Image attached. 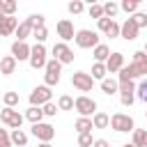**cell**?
Here are the masks:
<instances>
[{
	"label": "cell",
	"instance_id": "cell-10",
	"mask_svg": "<svg viewBox=\"0 0 147 147\" xmlns=\"http://www.w3.org/2000/svg\"><path fill=\"white\" fill-rule=\"evenodd\" d=\"M71 85H74L78 92H92L94 78H92V74H87V71H76V74H71Z\"/></svg>",
	"mask_w": 147,
	"mask_h": 147
},
{
	"label": "cell",
	"instance_id": "cell-18",
	"mask_svg": "<svg viewBox=\"0 0 147 147\" xmlns=\"http://www.w3.org/2000/svg\"><path fill=\"white\" fill-rule=\"evenodd\" d=\"M16 67H18V60H16L11 53L0 60V74H2V76H11V74L16 71Z\"/></svg>",
	"mask_w": 147,
	"mask_h": 147
},
{
	"label": "cell",
	"instance_id": "cell-7",
	"mask_svg": "<svg viewBox=\"0 0 147 147\" xmlns=\"http://www.w3.org/2000/svg\"><path fill=\"white\" fill-rule=\"evenodd\" d=\"M48 51H46V46L44 44H34L32 46V51H30V67L37 71V69H46V62H48Z\"/></svg>",
	"mask_w": 147,
	"mask_h": 147
},
{
	"label": "cell",
	"instance_id": "cell-11",
	"mask_svg": "<svg viewBox=\"0 0 147 147\" xmlns=\"http://www.w3.org/2000/svg\"><path fill=\"white\" fill-rule=\"evenodd\" d=\"M32 136L39 140V142H51L55 138V126L48 124V122H39V124H32Z\"/></svg>",
	"mask_w": 147,
	"mask_h": 147
},
{
	"label": "cell",
	"instance_id": "cell-24",
	"mask_svg": "<svg viewBox=\"0 0 147 147\" xmlns=\"http://www.w3.org/2000/svg\"><path fill=\"white\" fill-rule=\"evenodd\" d=\"M92 55H94V62H106V60L110 57V48H108V44H99V46H94V48H92Z\"/></svg>",
	"mask_w": 147,
	"mask_h": 147
},
{
	"label": "cell",
	"instance_id": "cell-40",
	"mask_svg": "<svg viewBox=\"0 0 147 147\" xmlns=\"http://www.w3.org/2000/svg\"><path fill=\"white\" fill-rule=\"evenodd\" d=\"M92 145H94L92 133H78V147H92Z\"/></svg>",
	"mask_w": 147,
	"mask_h": 147
},
{
	"label": "cell",
	"instance_id": "cell-14",
	"mask_svg": "<svg viewBox=\"0 0 147 147\" xmlns=\"http://www.w3.org/2000/svg\"><path fill=\"white\" fill-rule=\"evenodd\" d=\"M16 28H18V18H16V16H5V14L0 11V37L14 34Z\"/></svg>",
	"mask_w": 147,
	"mask_h": 147
},
{
	"label": "cell",
	"instance_id": "cell-29",
	"mask_svg": "<svg viewBox=\"0 0 147 147\" xmlns=\"http://www.w3.org/2000/svg\"><path fill=\"white\" fill-rule=\"evenodd\" d=\"M67 11H69L71 16H78V14L85 11V2H83V0H71V2H67Z\"/></svg>",
	"mask_w": 147,
	"mask_h": 147
},
{
	"label": "cell",
	"instance_id": "cell-54",
	"mask_svg": "<svg viewBox=\"0 0 147 147\" xmlns=\"http://www.w3.org/2000/svg\"><path fill=\"white\" fill-rule=\"evenodd\" d=\"M11 2H18V0H11Z\"/></svg>",
	"mask_w": 147,
	"mask_h": 147
},
{
	"label": "cell",
	"instance_id": "cell-45",
	"mask_svg": "<svg viewBox=\"0 0 147 147\" xmlns=\"http://www.w3.org/2000/svg\"><path fill=\"white\" fill-rule=\"evenodd\" d=\"M0 147H14V145H11V140H5V142H0Z\"/></svg>",
	"mask_w": 147,
	"mask_h": 147
},
{
	"label": "cell",
	"instance_id": "cell-3",
	"mask_svg": "<svg viewBox=\"0 0 147 147\" xmlns=\"http://www.w3.org/2000/svg\"><path fill=\"white\" fill-rule=\"evenodd\" d=\"M62 74V62H57L55 57H51L48 62H46V69H44V85H48V87H55L57 83H60V76Z\"/></svg>",
	"mask_w": 147,
	"mask_h": 147
},
{
	"label": "cell",
	"instance_id": "cell-21",
	"mask_svg": "<svg viewBox=\"0 0 147 147\" xmlns=\"http://www.w3.org/2000/svg\"><path fill=\"white\" fill-rule=\"evenodd\" d=\"M92 124H94V129H108L110 126V115L103 113V110H96L92 115Z\"/></svg>",
	"mask_w": 147,
	"mask_h": 147
},
{
	"label": "cell",
	"instance_id": "cell-56",
	"mask_svg": "<svg viewBox=\"0 0 147 147\" xmlns=\"http://www.w3.org/2000/svg\"><path fill=\"white\" fill-rule=\"evenodd\" d=\"M145 2H147V0H145Z\"/></svg>",
	"mask_w": 147,
	"mask_h": 147
},
{
	"label": "cell",
	"instance_id": "cell-22",
	"mask_svg": "<svg viewBox=\"0 0 147 147\" xmlns=\"http://www.w3.org/2000/svg\"><path fill=\"white\" fill-rule=\"evenodd\" d=\"M32 25L28 23V21H23V23H18V28H16V41H28V37H32Z\"/></svg>",
	"mask_w": 147,
	"mask_h": 147
},
{
	"label": "cell",
	"instance_id": "cell-36",
	"mask_svg": "<svg viewBox=\"0 0 147 147\" xmlns=\"http://www.w3.org/2000/svg\"><path fill=\"white\" fill-rule=\"evenodd\" d=\"M87 14H90V18H103V5L101 2H96V5H90V9H87Z\"/></svg>",
	"mask_w": 147,
	"mask_h": 147
},
{
	"label": "cell",
	"instance_id": "cell-32",
	"mask_svg": "<svg viewBox=\"0 0 147 147\" xmlns=\"http://www.w3.org/2000/svg\"><path fill=\"white\" fill-rule=\"evenodd\" d=\"M136 99H140L142 103H147V78H142L136 87Z\"/></svg>",
	"mask_w": 147,
	"mask_h": 147
},
{
	"label": "cell",
	"instance_id": "cell-55",
	"mask_svg": "<svg viewBox=\"0 0 147 147\" xmlns=\"http://www.w3.org/2000/svg\"><path fill=\"white\" fill-rule=\"evenodd\" d=\"M69 2H71V0H69Z\"/></svg>",
	"mask_w": 147,
	"mask_h": 147
},
{
	"label": "cell",
	"instance_id": "cell-44",
	"mask_svg": "<svg viewBox=\"0 0 147 147\" xmlns=\"http://www.w3.org/2000/svg\"><path fill=\"white\" fill-rule=\"evenodd\" d=\"M5 140H9V131L7 129H0V142H5Z\"/></svg>",
	"mask_w": 147,
	"mask_h": 147
},
{
	"label": "cell",
	"instance_id": "cell-23",
	"mask_svg": "<svg viewBox=\"0 0 147 147\" xmlns=\"http://www.w3.org/2000/svg\"><path fill=\"white\" fill-rule=\"evenodd\" d=\"M25 119H28L30 124H39V122H44V110H41L39 106H30V108L25 110Z\"/></svg>",
	"mask_w": 147,
	"mask_h": 147
},
{
	"label": "cell",
	"instance_id": "cell-28",
	"mask_svg": "<svg viewBox=\"0 0 147 147\" xmlns=\"http://www.w3.org/2000/svg\"><path fill=\"white\" fill-rule=\"evenodd\" d=\"M119 14V2H115V0H108V2H103V16H108V18H115Z\"/></svg>",
	"mask_w": 147,
	"mask_h": 147
},
{
	"label": "cell",
	"instance_id": "cell-15",
	"mask_svg": "<svg viewBox=\"0 0 147 147\" xmlns=\"http://www.w3.org/2000/svg\"><path fill=\"white\" fill-rule=\"evenodd\" d=\"M138 34H140V28H138V25L133 23V18L129 16V18H126V21L122 23V30H119V37H122L124 41H133V39L138 37Z\"/></svg>",
	"mask_w": 147,
	"mask_h": 147
},
{
	"label": "cell",
	"instance_id": "cell-50",
	"mask_svg": "<svg viewBox=\"0 0 147 147\" xmlns=\"http://www.w3.org/2000/svg\"><path fill=\"white\" fill-rule=\"evenodd\" d=\"M142 51H145V53H147V44H145V48H142Z\"/></svg>",
	"mask_w": 147,
	"mask_h": 147
},
{
	"label": "cell",
	"instance_id": "cell-33",
	"mask_svg": "<svg viewBox=\"0 0 147 147\" xmlns=\"http://www.w3.org/2000/svg\"><path fill=\"white\" fill-rule=\"evenodd\" d=\"M25 21H28L32 28H41V25H46V16H44V14H30Z\"/></svg>",
	"mask_w": 147,
	"mask_h": 147
},
{
	"label": "cell",
	"instance_id": "cell-16",
	"mask_svg": "<svg viewBox=\"0 0 147 147\" xmlns=\"http://www.w3.org/2000/svg\"><path fill=\"white\" fill-rule=\"evenodd\" d=\"M30 51H32V46H30L28 41H14V44H11V55H14L18 62L30 60Z\"/></svg>",
	"mask_w": 147,
	"mask_h": 147
},
{
	"label": "cell",
	"instance_id": "cell-52",
	"mask_svg": "<svg viewBox=\"0 0 147 147\" xmlns=\"http://www.w3.org/2000/svg\"><path fill=\"white\" fill-rule=\"evenodd\" d=\"M145 117H147V110H145Z\"/></svg>",
	"mask_w": 147,
	"mask_h": 147
},
{
	"label": "cell",
	"instance_id": "cell-42",
	"mask_svg": "<svg viewBox=\"0 0 147 147\" xmlns=\"http://www.w3.org/2000/svg\"><path fill=\"white\" fill-rule=\"evenodd\" d=\"M119 30H122V25H119L117 21H113V23H110V28H108V32H106V37L117 39V37H119Z\"/></svg>",
	"mask_w": 147,
	"mask_h": 147
},
{
	"label": "cell",
	"instance_id": "cell-1",
	"mask_svg": "<svg viewBox=\"0 0 147 147\" xmlns=\"http://www.w3.org/2000/svg\"><path fill=\"white\" fill-rule=\"evenodd\" d=\"M74 41H76V46L83 48V51H90V48H94V46L101 44V41H99V32H96V30H90V28H80V30H76Z\"/></svg>",
	"mask_w": 147,
	"mask_h": 147
},
{
	"label": "cell",
	"instance_id": "cell-46",
	"mask_svg": "<svg viewBox=\"0 0 147 147\" xmlns=\"http://www.w3.org/2000/svg\"><path fill=\"white\" fill-rule=\"evenodd\" d=\"M37 147H53V145H51V142H39Z\"/></svg>",
	"mask_w": 147,
	"mask_h": 147
},
{
	"label": "cell",
	"instance_id": "cell-30",
	"mask_svg": "<svg viewBox=\"0 0 147 147\" xmlns=\"http://www.w3.org/2000/svg\"><path fill=\"white\" fill-rule=\"evenodd\" d=\"M18 101H21L18 92H5V94H2V103H5V106H9V108H16V106H18Z\"/></svg>",
	"mask_w": 147,
	"mask_h": 147
},
{
	"label": "cell",
	"instance_id": "cell-48",
	"mask_svg": "<svg viewBox=\"0 0 147 147\" xmlns=\"http://www.w3.org/2000/svg\"><path fill=\"white\" fill-rule=\"evenodd\" d=\"M122 147H136V145H133V142H126V145H122Z\"/></svg>",
	"mask_w": 147,
	"mask_h": 147
},
{
	"label": "cell",
	"instance_id": "cell-35",
	"mask_svg": "<svg viewBox=\"0 0 147 147\" xmlns=\"http://www.w3.org/2000/svg\"><path fill=\"white\" fill-rule=\"evenodd\" d=\"M119 9H122L124 14H129V16H133V14L138 11V5H136L133 0H122V2H119Z\"/></svg>",
	"mask_w": 147,
	"mask_h": 147
},
{
	"label": "cell",
	"instance_id": "cell-12",
	"mask_svg": "<svg viewBox=\"0 0 147 147\" xmlns=\"http://www.w3.org/2000/svg\"><path fill=\"white\" fill-rule=\"evenodd\" d=\"M55 32H57L60 41H71V39L76 37V28H74V23H71L69 18L57 21V23H55Z\"/></svg>",
	"mask_w": 147,
	"mask_h": 147
},
{
	"label": "cell",
	"instance_id": "cell-25",
	"mask_svg": "<svg viewBox=\"0 0 147 147\" xmlns=\"http://www.w3.org/2000/svg\"><path fill=\"white\" fill-rule=\"evenodd\" d=\"M74 129H76L78 133H92V129H94L92 117H78V119L74 122Z\"/></svg>",
	"mask_w": 147,
	"mask_h": 147
},
{
	"label": "cell",
	"instance_id": "cell-37",
	"mask_svg": "<svg viewBox=\"0 0 147 147\" xmlns=\"http://www.w3.org/2000/svg\"><path fill=\"white\" fill-rule=\"evenodd\" d=\"M131 18H133V23H136L140 30H142V28H147V11H140V9H138Z\"/></svg>",
	"mask_w": 147,
	"mask_h": 147
},
{
	"label": "cell",
	"instance_id": "cell-53",
	"mask_svg": "<svg viewBox=\"0 0 147 147\" xmlns=\"http://www.w3.org/2000/svg\"><path fill=\"white\" fill-rule=\"evenodd\" d=\"M145 147H147V140H145Z\"/></svg>",
	"mask_w": 147,
	"mask_h": 147
},
{
	"label": "cell",
	"instance_id": "cell-26",
	"mask_svg": "<svg viewBox=\"0 0 147 147\" xmlns=\"http://www.w3.org/2000/svg\"><path fill=\"white\" fill-rule=\"evenodd\" d=\"M145 140H147V129H133L131 131V142L136 147H145Z\"/></svg>",
	"mask_w": 147,
	"mask_h": 147
},
{
	"label": "cell",
	"instance_id": "cell-17",
	"mask_svg": "<svg viewBox=\"0 0 147 147\" xmlns=\"http://www.w3.org/2000/svg\"><path fill=\"white\" fill-rule=\"evenodd\" d=\"M124 64H126V62H124V53H119V51H113L110 57L106 60V69H108V74H117Z\"/></svg>",
	"mask_w": 147,
	"mask_h": 147
},
{
	"label": "cell",
	"instance_id": "cell-43",
	"mask_svg": "<svg viewBox=\"0 0 147 147\" xmlns=\"http://www.w3.org/2000/svg\"><path fill=\"white\" fill-rule=\"evenodd\" d=\"M92 147H110V142L106 138H94V145Z\"/></svg>",
	"mask_w": 147,
	"mask_h": 147
},
{
	"label": "cell",
	"instance_id": "cell-49",
	"mask_svg": "<svg viewBox=\"0 0 147 147\" xmlns=\"http://www.w3.org/2000/svg\"><path fill=\"white\" fill-rule=\"evenodd\" d=\"M133 2H136V5H140V2H145V0H133Z\"/></svg>",
	"mask_w": 147,
	"mask_h": 147
},
{
	"label": "cell",
	"instance_id": "cell-13",
	"mask_svg": "<svg viewBox=\"0 0 147 147\" xmlns=\"http://www.w3.org/2000/svg\"><path fill=\"white\" fill-rule=\"evenodd\" d=\"M131 64H133L138 78H147V53L145 51H136L131 57Z\"/></svg>",
	"mask_w": 147,
	"mask_h": 147
},
{
	"label": "cell",
	"instance_id": "cell-39",
	"mask_svg": "<svg viewBox=\"0 0 147 147\" xmlns=\"http://www.w3.org/2000/svg\"><path fill=\"white\" fill-rule=\"evenodd\" d=\"M41 110H44V117H55L60 108H57V103L48 101V103H44V106H41Z\"/></svg>",
	"mask_w": 147,
	"mask_h": 147
},
{
	"label": "cell",
	"instance_id": "cell-51",
	"mask_svg": "<svg viewBox=\"0 0 147 147\" xmlns=\"http://www.w3.org/2000/svg\"><path fill=\"white\" fill-rule=\"evenodd\" d=\"M0 11H2V0H0Z\"/></svg>",
	"mask_w": 147,
	"mask_h": 147
},
{
	"label": "cell",
	"instance_id": "cell-9",
	"mask_svg": "<svg viewBox=\"0 0 147 147\" xmlns=\"http://www.w3.org/2000/svg\"><path fill=\"white\" fill-rule=\"evenodd\" d=\"M51 53H53V57H55L57 62H62V64H71V62H74V57H76L67 41H57V44H53Z\"/></svg>",
	"mask_w": 147,
	"mask_h": 147
},
{
	"label": "cell",
	"instance_id": "cell-47",
	"mask_svg": "<svg viewBox=\"0 0 147 147\" xmlns=\"http://www.w3.org/2000/svg\"><path fill=\"white\" fill-rule=\"evenodd\" d=\"M83 2H85V5H96L99 0H83Z\"/></svg>",
	"mask_w": 147,
	"mask_h": 147
},
{
	"label": "cell",
	"instance_id": "cell-34",
	"mask_svg": "<svg viewBox=\"0 0 147 147\" xmlns=\"http://www.w3.org/2000/svg\"><path fill=\"white\" fill-rule=\"evenodd\" d=\"M57 108H60V110H74V99H71L69 94H62V96L57 99Z\"/></svg>",
	"mask_w": 147,
	"mask_h": 147
},
{
	"label": "cell",
	"instance_id": "cell-6",
	"mask_svg": "<svg viewBox=\"0 0 147 147\" xmlns=\"http://www.w3.org/2000/svg\"><path fill=\"white\" fill-rule=\"evenodd\" d=\"M23 119H25V115H21L16 108L5 106V108L0 110V122L7 124L9 129H21V126H23Z\"/></svg>",
	"mask_w": 147,
	"mask_h": 147
},
{
	"label": "cell",
	"instance_id": "cell-27",
	"mask_svg": "<svg viewBox=\"0 0 147 147\" xmlns=\"http://www.w3.org/2000/svg\"><path fill=\"white\" fill-rule=\"evenodd\" d=\"M106 76H108L106 62H94V64H92V78H94V80H103Z\"/></svg>",
	"mask_w": 147,
	"mask_h": 147
},
{
	"label": "cell",
	"instance_id": "cell-31",
	"mask_svg": "<svg viewBox=\"0 0 147 147\" xmlns=\"http://www.w3.org/2000/svg\"><path fill=\"white\" fill-rule=\"evenodd\" d=\"M32 37H34V44H44V41L48 39V28H46V25L34 28V30H32Z\"/></svg>",
	"mask_w": 147,
	"mask_h": 147
},
{
	"label": "cell",
	"instance_id": "cell-4",
	"mask_svg": "<svg viewBox=\"0 0 147 147\" xmlns=\"http://www.w3.org/2000/svg\"><path fill=\"white\" fill-rule=\"evenodd\" d=\"M96 101L92 99V96H87V94H80V96H76L74 99V110L80 115V117H92L94 113H96Z\"/></svg>",
	"mask_w": 147,
	"mask_h": 147
},
{
	"label": "cell",
	"instance_id": "cell-5",
	"mask_svg": "<svg viewBox=\"0 0 147 147\" xmlns=\"http://www.w3.org/2000/svg\"><path fill=\"white\" fill-rule=\"evenodd\" d=\"M28 101H30V106H39V108H41L44 103L53 101V92H51V87H48V85H37V87H32V92H30Z\"/></svg>",
	"mask_w": 147,
	"mask_h": 147
},
{
	"label": "cell",
	"instance_id": "cell-38",
	"mask_svg": "<svg viewBox=\"0 0 147 147\" xmlns=\"http://www.w3.org/2000/svg\"><path fill=\"white\" fill-rule=\"evenodd\" d=\"M16 7H18V2L2 0V14H5V16H14V14H16Z\"/></svg>",
	"mask_w": 147,
	"mask_h": 147
},
{
	"label": "cell",
	"instance_id": "cell-2",
	"mask_svg": "<svg viewBox=\"0 0 147 147\" xmlns=\"http://www.w3.org/2000/svg\"><path fill=\"white\" fill-rule=\"evenodd\" d=\"M110 129H115L117 133H131L136 129V122L126 113H113L110 115Z\"/></svg>",
	"mask_w": 147,
	"mask_h": 147
},
{
	"label": "cell",
	"instance_id": "cell-20",
	"mask_svg": "<svg viewBox=\"0 0 147 147\" xmlns=\"http://www.w3.org/2000/svg\"><path fill=\"white\" fill-rule=\"evenodd\" d=\"M9 140H11L14 147H25L28 145V133L23 129H11L9 131Z\"/></svg>",
	"mask_w": 147,
	"mask_h": 147
},
{
	"label": "cell",
	"instance_id": "cell-19",
	"mask_svg": "<svg viewBox=\"0 0 147 147\" xmlns=\"http://www.w3.org/2000/svg\"><path fill=\"white\" fill-rule=\"evenodd\" d=\"M101 92H103L106 96H113V94H119V80H117V78H113V76H110V78L106 76V78L101 80Z\"/></svg>",
	"mask_w": 147,
	"mask_h": 147
},
{
	"label": "cell",
	"instance_id": "cell-41",
	"mask_svg": "<svg viewBox=\"0 0 147 147\" xmlns=\"http://www.w3.org/2000/svg\"><path fill=\"white\" fill-rule=\"evenodd\" d=\"M113 21H115V18H108V16H103V18H99V21H96V28H99V32H103V34H106Z\"/></svg>",
	"mask_w": 147,
	"mask_h": 147
},
{
	"label": "cell",
	"instance_id": "cell-8",
	"mask_svg": "<svg viewBox=\"0 0 147 147\" xmlns=\"http://www.w3.org/2000/svg\"><path fill=\"white\" fill-rule=\"evenodd\" d=\"M136 80H124V83H119V103L124 106V108H131L133 106V101H136Z\"/></svg>",
	"mask_w": 147,
	"mask_h": 147
}]
</instances>
